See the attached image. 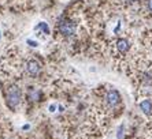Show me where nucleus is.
Masks as SVG:
<instances>
[{
    "label": "nucleus",
    "instance_id": "1",
    "mask_svg": "<svg viewBox=\"0 0 152 139\" xmlns=\"http://www.w3.org/2000/svg\"><path fill=\"white\" fill-rule=\"evenodd\" d=\"M1 91H3L6 105L11 111H17L22 102V90L19 89V86L11 80L1 82Z\"/></svg>",
    "mask_w": 152,
    "mask_h": 139
},
{
    "label": "nucleus",
    "instance_id": "2",
    "mask_svg": "<svg viewBox=\"0 0 152 139\" xmlns=\"http://www.w3.org/2000/svg\"><path fill=\"white\" fill-rule=\"evenodd\" d=\"M56 30L59 31L60 35H63L66 38H70L77 31V23L74 21H71V19H67V18L66 19H60L59 23L56 25Z\"/></svg>",
    "mask_w": 152,
    "mask_h": 139
},
{
    "label": "nucleus",
    "instance_id": "3",
    "mask_svg": "<svg viewBox=\"0 0 152 139\" xmlns=\"http://www.w3.org/2000/svg\"><path fill=\"white\" fill-rule=\"evenodd\" d=\"M23 70H25V74L28 77L36 78V77H39L40 72H41V64H40V62L36 60L34 57H29V59L25 60Z\"/></svg>",
    "mask_w": 152,
    "mask_h": 139
},
{
    "label": "nucleus",
    "instance_id": "4",
    "mask_svg": "<svg viewBox=\"0 0 152 139\" xmlns=\"http://www.w3.org/2000/svg\"><path fill=\"white\" fill-rule=\"evenodd\" d=\"M104 101H106V104L108 108H117L118 105L121 104V94L118 93L117 90H108L107 94L104 96Z\"/></svg>",
    "mask_w": 152,
    "mask_h": 139
},
{
    "label": "nucleus",
    "instance_id": "5",
    "mask_svg": "<svg viewBox=\"0 0 152 139\" xmlns=\"http://www.w3.org/2000/svg\"><path fill=\"white\" fill-rule=\"evenodd\" d=\"M114 49H115V52H117L118 55H126V53L129 52V49H130V42H129V40L121 37V38L115 40V42H114Z\"/></svg>",
    "mask_w": 152,
    "mask_h": 139
},
{
    "label": "nucleus",
    "instance_id": "6",
    "mask_svg": "<svg viewBox=\"0 0 152 139\" xmlns=\"http://www.w3.org/2000/svg\"><path fill=\"white\" fill-rule=\"evenodd\" d=\"M140 109L142 111V113H145L147 116L152 115V100H142L140 102Z\"/></svg>",
    "mask_w": 152,
    "mask_h": 139
},
{
    "label": "nucleus",
    "instance_id": "7",
    "mask_svg": "<svg viewBox=\"0 0 152 139\" xmlns=\"http://www.w3.org/2000/svg\"><path fill=\"white\" fill-rule=\"evenodd\" d=\"M144 7H145V10L148 11V14L152 15V0H145Z\"/></svg>",
    "mask_w": 152,
    "mask_h": 139
}]
</instances>
